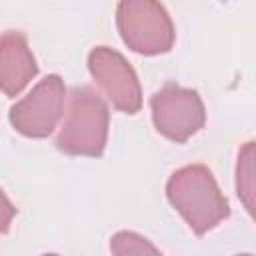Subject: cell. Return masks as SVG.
Segmentation results:
<instances>
[{
	"instance_id": "cell-1",
	"label": "cell",
	"mask_w": 256,
	"mask_h": 256,
	"mask_svg": "<svg viewBox=\"0 0 256 256\" xmlns=\"http://www.w3.org/2000/svg\"><path fill=\"white\" fill-rule=\"evenodd\" d=\"M166 196L198 236L214 230L230 214L228 200L204 164H188L172 172L166 182Z\"/></svg>"
},
{
	"instance_id": "cell-2",
	"label": "cell",
	"mask_w": 256,
	"mask_h": 256,
	"mask_svg": "<svg viewBox=\"0 0 256 256\" xmlns=\"http://www.w3.org/2000/svg\"><path fill=\"white\" fill-rule=\"evenodd\" d=\"M108 124L110 112L104 98L90 86H76L68 98L56 148L70 156H100L106 148Z\"/></svg>"
},
{
	"instance_id": "cell-3",
	"label": "cell",
	"mask_w": 256,
	"mask_h": 256,
	"mask_svg": "<svg viewBox=\"0 0 256 256\" xmlns=\"http://www.w3.org/2000/svg\"><path fill=\"white\" fill-rule=\"evenodd\" d=\"M116 26L122 42L136 54L156 56L174 46V24L158 0H120Z\"/></svg>"
},
{
	"instance_id": "cell-4",
	"label": "cell",
	"mask_w": 256,
	"mask_h": 256,
	"mask_svg": "<svg viewBox=\"0 0 256 256\" xmlns=\"http://www.w3.org/2000/svg\"><path fill=\"white\" fill-rule=\"evenodd\" d=\"M150 114L154 128L172 142L190 140L206 120L200 94L192 88L166 84L150 98Z\"/></svg>"
},
{
	"instance_id": "cell-5",
	"label": "cell",
	"mask_w": 256,
	"mask_h": 256,
	"mask_svg": "<svg viewBox=\"0 0 256 256\" xmlns=\"http://www.w3.org/2000/svg\"><path fill=\"white\" fill-rule=\"evenodd\" d=\"M66 88L58 74L42 78L24 98L10 108V124L28 138H46L64 114Z\"/></svg>"
},
{
	"instance_id": "cell-6",
	"label": "cell",
	"mask_w": 256,
	"mask_h": 256,
	"mask_svg": "<svg viewBox=\"0 0 256 256\" xmlns=\"http://www.w3.org/2000/svg\"><path fill=\"white\" fill-rule=\"evenodd\" d=\"M88 70L116 110L136 114L142 108V88L138 76L120 52L108 46L92 48L88 54Z\"/></svg>"
},
{
	"instance_id": "cell-7",
	"label": "cell",
	"mask_w": 256,
	"mask_h": 256,
	"mask_svg": "<svg viewBox=\"0 0 256 256\" xmlns=\"http://www.w3.org/2000/svg\"><path fill=\"white\" fill-rule=\"evenodd\" d=\"M38 74V64L28 48L26 36L14 30L2 34L0 40V86L8 98L18 96Z\"/></svg>"
},
{
	"instance_id": "cell-8",
	"label": "cell",
	"mask_w": 256,
	"mask_h": 256,
	"mask_svg": "<svg viewBox=\"0 0 256 256\" xmlns=\"http://www.w3.org/2000/svg\"><path fill=\"white\" fill-rule=\"evenodd\" d=\"M236 194L256 222V140L244 142L236 158Z\"/></svg>"
},
{
	"instance_id": "cell-9",
	"label": "cell",
	"mask_w": 256,
	"mask_h": 256,
	"mask_svg": "<svg viewBox=\"0 0 256 256\" xmlns=\"http://www.w3.org/2000/svg\"><path fill=\"white\" fill-rule=\"evenodd\" d=\"M110 252L112 254H158L160 250L148 238L130 230H122L110 238Z\"/></svg>"
},
{
	"instance_id": "cell-10",
	"label": "cell",
	"mask_w": 256,
	"mask_h": 256,
	"mask_svg": "<svg viewBox=\"0 0 256 256\" xmlns=\"http://www.w3.org/2000/svg\"><path fill=\"white\" fill-rule=\"evenodd\" d=\"M2 212H4V218H2V232H6V230H8V226H10L12 214L16 212V208L10 204V200H8V196H6V194H2Z\"/></svg>"
}]
</instances>
